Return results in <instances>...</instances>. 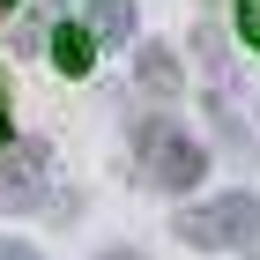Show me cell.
Wrapping results in <instances>:
<instances>
[{
    "instance_id": "7",
    "label": "cell",
    "mask_w": 260,
    "mask_h": 260,
    "mask_svg": "<svg viewBox=\"0 0 260 260\" xmlns=\"http://www.w3.org/2000/svg\"><path fill=\"white\" fill-rule=\"evenodd\" d=\"M238 38L260 45V0H238Z\"/></svg>"
},
{
    "instance_id": "6",
    "label": "cell",
    "mask_w": 260,
    "mask_h": 260,
    "mask_svg": "<svg viewBox=\"0 0 260 260\" xmlns=\"http://www.w3.org/2000/svg\"><path fill=\"white\" fill-rule=\"evenodd\" d=\"M52 60H60L67 75H89V30H82V22H67L60 38H52Z\"/></svg>"
},
{
    "instance_id": "11",
    "label": "cell",
    "mask_w": 260,
    "mask_h": 260,
    "mask_svg": "<svg viewBox=\"0 0 260 260\" xmlns=\"http://www.w3.org/2000/svg\"><path fill=\"white\" fill-rule=\"evenodd\" d=\"M0 8H15V0H0Z\"/></svg>"
},
{
    "instance_id": "1",
    "label": "cell",
    "mask_w": 260,
    "mask_h": 260,
    "mask_svg": "<svg viewBox=\"0 0 260 260\" xmlns=\"http://www.w3.org/2000/svg\"><path fill=\"white\" fill-rule=\"evenodd\" d=\"M134 149H141V171H149L164 193H186V186H201V171H208L201 141L186 134L179 119H149V126L134 134Z\"/></svg>"
},
{
    "instance_id": "5",
    "label": "cell",
    "mask_w": 260,
    "mask_h": 260,
    "mask_svg": "<svg viewBox=\"0 0 260 260\" xmlns=\"http://www.w3.org/2000/svg\"><path fill=\"white\" fill-rule=\"evenodd\" d=\"M89 30H97V45H126L134 38V0H89Z\"/></svg>"
},
{
    "instance_id": "4",
    "label": "cell",
    "mask_w": 260,
    "mask_h": 260,
    "mask_svg": "<svg viewBox=\"0 0 260 260\" xmlns=\"http://www.w3.org/2000/svg\"><path fill=\"white\" fill-rule=\"evenodd\" d=\"M134 82L149 97H171V89H179V52H171V45H134Z\"/></svg>"
},
{
    "instance_id": "3",
    "label": "cell",
    "mask_w": 260,
    "mask_h": 260,
    "mask_svg": "<svg viewBox=\"0 0 260 260\" xmlns=\"http://www.w3.org/2000/svg\"><path fill=\"white\" fill-rule=\"evenodd\" d=\"M38 186H45V141H22L0 156V208H38Z\"/></svg>"
},
{
    "instance_id": "8",
    "label": "cell",
    "mask_w": 260,
    "mask_h": 260,
    "mask_svg": "<svg viewBox=\"0 0 260 260\" xmlns=\"http://www.w3.org/2000/svg\"><path fill=\"white\" fill-rule=\"evenodd\" d=\"M0 260H38V253H30L22 238H0Z\"/></svg>"
},
{
    "instance_id": "10",
    "label": "cell",
    "mask_w": 260,
    "mask_h": 260,
    "mask_svg": "<svg viewBox=\"0 0 260 260\" xmlns=\"http://www.w3.org/2000/svg\"><path fill=\"white\" fill-rule=\"evenodd\" d=\"M0 134H8V112H0Z\"/></svg>"
},
{
    "instance_id": "9",
    "label": "cell",
    "mask_w": 260,
    "mask_h": 260,
    "mask_svg": "<svg viewBox=\"0 0 260 260\" xmlns=\"http://www.w3.org/2000/svg\"><path fill=\"white\" fill-rule=\"evenodd\" d=\"M97 260H141V253H97Z\"/></svg>"
},
{
    "instance_id": "2",
    "label": "cell",
    "mask_w": 260,
    "mask_h": 260,
    "mask_svg": "<svg viewBox=\"0 0 260 260\" xmlns=\"http://www.w3.org/2000/svg\"><path fill=\"white\" fill-rule=\"evenodd\" d=\"M253 231H260V201L253 193H223V201H208V208H186L179 216V238L201 245V253H231V245H245Z\"/></svg>"
}]
</instances>
